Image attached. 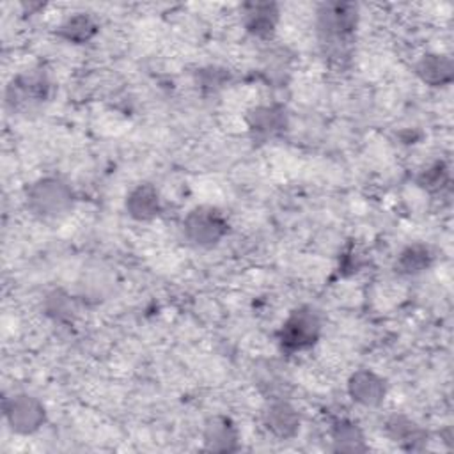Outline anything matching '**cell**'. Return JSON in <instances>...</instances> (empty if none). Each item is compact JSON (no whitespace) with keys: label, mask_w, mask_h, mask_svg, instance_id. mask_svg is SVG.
Wrapping results in <instances>:
<instances>
[{"label":"cell","mask_w":454,"mask_h":454,"mask_svg":"<svg viewBox=\"0 0 454 454\" xmlns=\"http://www.w3.org/2000/svg\"><path fill=\"white\" fill-rule=\"evenodd\" d=\"M204 445L213 452H234L238 450V429L229 417L215 415L209 417L202 431Z\"/></svg>","instance_id":"8fae6325"},{"label":"cell","mask_w":454,"mask_h":454,"mask_svg":"<svg viewBox=\"0 0 454 454\" xmlns=\"http://www.w3.org/2000/svg\"><path fill=\"white\" fill-rule=\"evenodd\" d=\"M50 80L44 71H27L12 78L5 90V105L14 112L43 103L50 96Z\"/></svg>","instance_id":"8992f818"},{"label":"cell","mask_w":454,"mask_h":454,"mask_svg":"<svg viewBox=\"0 0 454 454\" xmlns=\"http://www.w3.org/2000/svg\"><path fill=\"white\" fill-rule=\"evenodd\" d=\"M98 21L89 12H74L59 25L57 35L73 44H85L98 34Z\"/></svg>","instance_id":"2e32d148"},{"label":"cell","mask_w":454,"mask_h":454,"mask_svg":"<svg viewBox=\"0 0 454 454\" xmlns=\"http://www.w3.org/2000/svg\"><path fill=\"white\" fill-rule=\"evenodd\" d=\"M449 167L443 161H436L419 174L417 183L427 192H440L449 184Z\"/></svg>","instance_id":"ac0fdd59"},{"label":"cell","mask_w":454,"mask_h":454,"mask_svg":"<svg viewBox=\"0 0 454 454\" xmlns=\"http://www.w3.org/2000/svg\"><path fill=\"white\" fill-rule=\"evenodd\" d=\"M4 415L9 427L18 434H32L46 420L44 404L30 394H14L4 401Z\"/></svg>","instance_id":"5b68a950"},{"label":"cell","mask_w":454,"mask_h":454,"mask_svg":"<svg viewBox=\"0 0 454 454\" xmlns=\"http://www.w3.org/2000/svg\"><path fill=\"white\" fill-rule=\"evenodd\" d=\"M321 335L319 314L309 307L301 305L294 309L287 319L282 323L277 337L278 344L286 353L305 351L312 348Z\"/></svg>","instance_id":"7a4b0ae2"},{"label":"cell","mask_w":454,"mask_h":454,"mask_svg":"<svg viewBox=\"0 0 454 454\" xmlns=\"http://www.w3.org/2000/svg\"><path fill=\"white\" fill-rule=\"evenodd\" d=\"M332 449L335 452H346V454H358L365 452V436L360 429V426L349 419H339L332 426Z\"/></svg>","instance_id":"9a60e30c"},{"label":"cell","mask_w":454,"mask_h":454,"mask_svg":"<svg viewBox=\"0 0 454 454\" xmlns=\"http://www.w3.org/2000/svg\"><path fill=\"white\" fill-rule=\"evenodd\" d=\"M349 397L365 408H376L383 403L387 394V385L381 376L369 369L355 371L348 380Z\"/></svg>","instance_id":"9c48e42d"},{"label":"cell","mask_w":454,"mask_h":454,"mask_svg":"<svg viewBox=\"0 0 454 454\" xmlns=\"http://www.w3.org/2000/svg\"><path fill=\"white\" fill-rule=\"evenodd\" d=\"M27 209L39 218H59L74 204L71 186L59 177H41L25 192Z\"/></svg>","instance_id":"6da1fadb"},{"label":"cell","mask_w":454,"mask_h":454,"mask_svg":"<svg viewBox=\"0 0 454 454\" xmlns=\"http://www.w3.org/2000/svg\"><path fill=\"white\" fill-rule=\"evenodd\" d=\"M262 422L275 438L289 440L298 434L301 419L289 401L273 399L266 404L262 411Z\"/></svg>","instance_id":"ba28073f"},{"label":"cell","mask_w":454,"mask_h":454,"mask_svg":"<svg viewBox=\"0 0 454 454\" xmlns=\"http://www.w3.org/2000/svg\"><path fill=\"white\" fill-rule=\"evenodd\" d=\"M415 74L431 87H445L454 78V64L449 55L426 53L415 64Z\"/></svg>","instance_id":"7c38bea8"},{"label":"cell","mask_w":454,"mask_h":454,"mask_svg":"<svg viewBox=\"0 0 454 454\" xmlns=\"http://www.w3.org/2000/svg\"><path fill=\"white\" fill-rule=\"evenodd\" d=\"M248 131L254 142H268L287 128V114L280 105H259L247 114Z\"/></svg>","instance_id":"52a82bcc"},{"label":"cell","mask_w":454,"mask_h":454,"mask_svg":"<svg viewBox=\"0 0 454 454\" xmlns=\"http://www.w3.org/2000/svg\"><path fill=\"white\" fill-rule=\"evenodd\" d=\"M433 262V252L427 245L413 243L401 250L395 261V270L403 275H419Z\"/></svg>","instance_id":"e0dca14e"},{"label":"cell","mask_w":454,"mask_h":454,"mask_svg":"<svg viewBox=\"0 0 454 454\" xmlns=\"http://www.w3.org/2000/svg\"><path fill=\"white\" fill-rule=\"evenodd\" d=\"M358 5L353 2H326L317 9V30L325 43L337 46L356 30Z\"/></svg>","instance_id":"277c9868"},{"label":"cell","mask_w":454,"mask_h":454,"mask_svg":"<svg viewBox=\"0 0 454 454\" xmlns=\"http://www.w3.org/2000/svg\"><path fill=\"white\" fill-rule=\"evenodd\" d=\"M241 12L247 32L259 39L271 37L280 20L278 5L273 2H248L241 7Z\"/></svg>","instance_id":"30bf717a"},{"label":"cell","mask_w":454,"mask_h":454,"mask_svg":"<svg viewBox=\"0 0 454 454\" xmlns=\"http://www.w3.org/2000/svg\"><path fill=\"white\" fill-rule=\"evenodd\" d=\"M387 434L406 450H419L427 440V433L410 417L394 413L385 422Z\"/></svg>","instance_id":"4fadbf2b"},{"label":"cell","mask_w":454,"mask_h":454,"mask_svg":"<svg viewBox=\"0 0 454 454\" xmlns=\"http://www.w3.org/2000/svg\"><path fill=\"white\" fill-rule=\"evenodd\" d=\"M126 211L137 222H149L160 215L161 202L154 186L138 184L126 197Z\"/></svg>","instance_id":"5bb4252c"},{"label":"cell","mask_w":454,"mask_h":454,"mask_svg":"<svg viewBox=\"0 0 454 454\" xmlns=\"http://www.w3.org/2000/svg\"><path fill=\"white\" fill-rule=\"evenodd\" d=\"M229 231V222L216 207L199 206L183 220V234L188 243L199 248H213Z\"/></svg>","instance_id":"3957f363"},{"label":"cell","mask_w":454,"mask_h":454,"mask_svg":"<svg viewBox=\"0 0 454 454\" xmlns=\"http://www.w3.org/2000/svg\"><path fill=\"white\" fill-rule=\"evenodd\" d=\"M44 310L48 316H51L53 319H66L71 316V300L69 296L60 291V289H55L51 291L46 300H44Z\"/></svg>","instance_id":"d6986e66"}]
</instances>
